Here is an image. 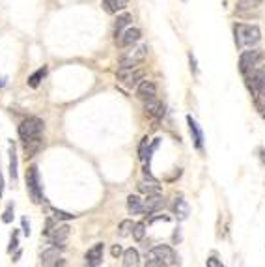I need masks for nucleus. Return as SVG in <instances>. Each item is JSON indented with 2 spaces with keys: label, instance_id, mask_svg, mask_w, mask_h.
Masks as SVG:
<instances>
[{
  "label": "nucleus",
  "instance_id": "nucleus-1",
  "mask_svg": "<svg viewBox=\"0 0 265 267\" xmlns=\"http://www.w3.org/2000/svg\"><path fill=\"white\" fill-rule=\"evenodd\" d=\"M178 264H180L178 254L168 245H157L146 252V267H168Z\"/></svg>",
  "mask_w": 265,
  "mask_h": 267
},
{
  "label": "nucleus",
  "instance_id": "nucleus-2",
  "mask_svg": "<svg viewBox=\"0 0 265 267\" xmlns=\"http://www.w3.org/2000/svg\"><path fill=\"white\" fill-rule=\"evenodd\" d=\"M233 34H235V45L237 49L254 47L262 41V32L256 24H235L233 26Z\"/></svg>",
  "mask_w": 265,
  "mask_h": 267
},
{
  "label": "nucleus",
  "instance_id": "nucleus-3",
  "mask_svg": "<svg viewBox=\"0 0 265 267\" xmlns=\"http://www.w3.org/2000/svg\"><path fill=\"white\" fill-rule=\"evenodd\" d=\"M26 189H28V194H30L34 204L43 202V189H41V182H39L37 167H30L26 170Z\"/></svg>",
  "mask_w": 265,
  "mask_h": 267
},
{
  "label": "nucleus",
  "instance_id": "nucleus-4",
  "mask_svg": "<svg viewBox=\"0 0 265 267\" xmlns=\"http://www.w3.org/2000/svg\"><path fill=\"white\" fill-rule=\"evenodd\" d=\"M148 56V45H140V47H132L131 50L123 52L118 58V66L120 67H134L140 66Z\"/></svg>",
  "mask_w": 265,
  "mask_h": 267
},
{
  "label": "nucleus",
  "instance_id": "nucleus-5",
  "mask_svg": "<svg viewBox=\"0 0 265 267\" xmlns=\"http://www.w3.org/2000/svg\"><path fill=\"white\" fill-rule=\"evenodd\" d=\"M264 50L262 49H248V50H243L241 56H239V71L243 75H247L248 71H252L254 67L264 60Z\"/></svg>",
  "mask_w": 265,
  "mask_h": 267
},
{
  "label": "nucleus",
  "instance_id": "nucleus-6",
  "mask_svg": "<svg viewBox=\"0 0 265 267\" xmlns=\"http://www.w3.org/2000/svg\"><path fill=\"white\" fill-rule=\"evenodd\" d=\"M43 133V121L32 116V118H26V120L19 125V136L21 140H30V138H36V136H41Z\"/></svg>",
  "mask_w": 265,
  "mask_h": 267
},
{
  "label": "nucleus",
  "instance_id": "nucleus-7",
  "mask_svg": "<svg viewBox=\"0 0 265 267\" xmlns=\"http://www.w3.org/2000/svg\"><path fill=\"white\" fill-rule=\"evenodd\" d=\"M144 79V69L140 67H120L118 69V83L125 88H134Z\"/></svg>",
  "mask_w": 265,
  "mask_h": 267
},
{
  "label": "nucleus",
  "instance_id": "nucleus-8",
  "mask_svg": "<svg viewBox=\"0 0 265 267\" xmlns=\"http://www.w3.org/2000/svg\"><path fill=\"white\" fill-rule=\"evenodd\" d=\"M245 77H247V84H248L252 94L265 90V66L264 67H254L252 71H248Z\"/></svg>",
  "mask_w": 265,
  "mask_h": 267
},
{
  "label": "nucleus",
  "instance_id": "nucleus-9",
  "mask_svg": "<svg viewBox=\"0 0 265 267\" xmlns=\"http://www.w3.org/2000/svg\"><path fill=\"white\" fill-rule=\"evenodd\" d=\"M69 226L67 224H62V226H52L50 230H49L47 234V237H49V241L52 243L54 247H64V243L67 241V237H69Z\"/></svg>",
  "mask_w": 265,
  "mask_h": 267
},
{
  "label": "nucleus",
  "instance_id": "nucleus-10",
  "mask_svg": "<svg viewBox=\"0 0 265 267\" xmlns=\"http://www.w3.org/2000/svg\"><path fill=\"white\" fill-rule=\"evenodd\" d=\"M136 97L140 99V101H149V99H155L157 97V84L153 81H140L138 84H136Z\"/></svg>",
  "mask_w": 265,
  "mask_h": 267
},
{
  "label": "nucleus",
  "instance_id": "nucleus-11",
  "mask_svg": "<svg viewBox=\"0 0 265 267\" xmlns=\"http://www.w3.org/2000/svg\"><path fill=\"white\" fill-rule=\"evenodd\" d=\"M140 37H142V32L138 28H125L120 36L116 37V43L120 47H132L136 41H140Z\"/></svg>",
  "mask_w": 265,
  "mask_h": 267
},
{
  "label": "nucleus",
  "instance_id": "nucleus-12",
  "mask_svg": "<svg viewBox=\"0 0 265 267\" xmlns=\"http://www.w3.org/2000/svg\"><path fill=\"white\" fill-rule=\"evenodd\" d=\"M142 204H144V213L151 215V213L161 211L166 202H165V198H163L161 194H148L146 200H142Z\"/></svg>",
  "mask_w": 265,
  "mask_h": 267
},
{
  "label": "nucleus",
  "instance_id": "nucleus-13",
  "mask_svg": "<svg viewBox=\"0 0 265 267\" xmlns=\"http://www.w3.org/2000/svg\"><path fill=\"white\" fill-rule=\"evenodd\" d=\"M103 254H105V245L103 243H96L92 249H88L86 252V266L90 267H96L103 262Z\"/></svg>",
  "mask_w": 265,
  "mask_h": 267
},
{
  "label": "nucleus",
  "instance_id": "nucleus-14",
  "mask_svg": "<svg viewBox=\"0 0 265 267\" xmlns=\"http://www.w3.org/2000/svg\"><path fill=\"white\" fill-rule=\"evenodd\" d=\"M144 110H146V114H148L149 118H155V120H159V118H163V114H165V105H163L161 101H157V97H155V99L146 101Z\"/></svg>",
  "mask_w": 265,
  "mask_h": 267
},
{
  "label": "nucleus",
  "instance_id": "nucleus-15",
  "mask_svg": "<svg viewBox=\"0 0 265 267\" xmlns=\"http://www.w3.org/2000/svg\"><path fill=\"white\" fill-rule=\"evenodd\" d=\"M60 260V250L58 247H52V249H47L43 254H41V264L43 266H64V262H58Z\"/></svg>",
  "mask_w": 265,
  "mask_h": 267
},
{
  "label": "nucleus",
  "instance_id": "nucleus-16",
  "mask_svg": "<svg viewBox=\"0 0 265 267\" xmlns=\"http://www.w3.org/2000/svg\"><path fill=\"white\" fill-rule=\"evenodd\" d=\"M23 142V150L26 153V157H34L37 151L43 148V138L36 136V138H30V140H21Z\"/></svg>",
  "mask_w": 265,
  "mask_h": 267
},
{
  "label": "nucleus",
  "instance_id": "nucleus-17",
  "mask_svg": "<svg viewBox=\"0 0 265 267\" xmlns=\"http://www.w3.org/2000/svg\"><path fill=\"white\" fill-rule=\"evenodd\" d=\"M127 6H129V0H103V10L110 15L125 10Z\"/></svg>",
  "mask_w": 265,
  "mask_h": 267
},
{
  "label": "nucleus",
  "instance_id": "nucleus-18",
  "mask_svg": "<svg viewBox=\"0 0 265 267\" xmlns=\"http://www.w3.org/2000/svg\"><path fill=\"white\" fill-rule=\"evenodd\" d=\"M187 121H189V129H191V134H193L194 146L200 150V148H202V144H204V133H202L200 125H198V123H196V121H194L191 116L187 118Z\"/></svg>",
  "mask_w": 265,
  "mask_h": 267
},
{
  "label": "nucleus",
  "instance_id": "nucleus-19",
  "mask_svg": "<svg viewBox=\"0 0 265 267\" xmlns=\"http://www.w3.org/2000/svg\"><path fill=\"white\" fill-rule=\"evenodd\" d=\"M138 191L142 194H161V185L155 180H142L138 183Z\"/></svg>",
  "mask_w": 265,
  "mask_h": 267
},
{
  "label": "nucleus",
  "instance_id": "nucleus-20",
  "mask_svg": "<svg viewBox=\"0 0 265 267\" xmlns=\"http://www.w3.org/2000/svg\"><path fill=\"white\" fill-rule=\"evenodd\" d=\"M127 209H129L131 215H140V213H144V204H142V200L138 196L131 194L127 198Z\"/></svg>",
  "mask_w": 265,
  "mask_h": 267
},
{
  "label": "nucleus",
  "instance_id": "nucleus-21",
  "mask_svg": "<svg viewBox=\"0 0 265 267\" xmlns=\"http://www.w3.org/2000/svg\"><path fill=\"white\" fill-rule=\"evenodd\" d=\"M140 264V256H138V250L136 249H127L123 252V266L125 267H134Z\"/></svg>",
  "mask_w": 265,
  "mask_h": 267
},
{
  "label": "nucleus",
  "instance_id": "nucleus-22",
  "mask_svg": "<svg viewBox=\"0 0 265 267\" xmlns=\"http://www.w3.org/2000/svg\"><path fill=\"white\" fill-rule=\"evenodd\" d=\"M174 211H176V215H178L180 220H185V218H187V215H189V206H187V202L183 200V196H178V198H176Z\"/></svg>",
  "mask_w": 265,
  "mask_h": 267
},
{
  "label": "nucleus",
  "instance_id": "nucleus-23",
  "mask_svg": "<svg viewBox=\"0 0 265 267\" xmlns=\"http://www.w3.org/2000/svg\"><path fill=\"white\" fill-rule=\"evenodd\" d=\"M45 75H47V67H39L36 73H32V75L28 77V86H30V88H37L39 83L45 79Z\"/></svg>",
  "mask_w": 265,
  "mask_h": 267
},
{
  "label": "nucleus",
  "instance_id": "nucleus-24",
  "mask_svg": "<svg viewBox=\"0 0 265 267\" xmlns=\"http://www.w3.org/2000/svg\"><path fill=\"white\" fill-rule=\"evenodd\" d=\"M131 19H132V17L129 15V13H123V15H120V17H118V21H116V37L120 36L121 32H123V30L129 26Z\"/></svg>",
  "mask_w": 265,
  "mask_h": 267
},
{
  "label": "nucleus",
  "instance_id": "nucleus-25",
  "mask_svg": "<svg viewBox=\"0 0 265 267\" xmlns=\"http://www.w3.org/2000/svg\"><path fill=\"white\" fill-rule=\"evenodd\" d=\"M10 176L15 182L17 180V151H15V146H10Z\"/></svg>",
  "mask_w": 265,
  "mask_h": 267
},
{
  "label": "nucleus",
  "instance_id": "nucleus-26",
  "mask_svg": "<svg viewBox=\"0 0 265 267\" xmlns=\"http://www.w3.org/2000/svg\"><path fill=\"white\" fill-rule=\"evenodd\" d=\"M254 105H256L258 112L262 114V118H265V90L254 94Z\"/></svg>",
  "mask_w": 265,
  "mask_h": 267
},
{
  "label": "nucleus",
  "instance_id": "nucleus-27",
  "mask_svg": "<svg viewBox=\"0 0 265 267\" xmlns=\"http://www.w3.org/2000/svg\"><path fill=\"white\" fill-rule=\"evenodd\" d=\"M264 0H237V10L239 12H245V10H254L262 4Z\"/></svg>",
  "mask_w": 265,
  "mask_h": 267
},
{
  "label": "nucleus",
  "instance_id": "nucleus-28",
  "mask_svg": "<svg viewBox=\"0 0 265 267\" xmlns=\"http://www.w3.org/2000/svg\"><path fill=\"white\" fill-rule=\"evenodd\" d=\"M47 213H50V217L56 218V220H69V218H75V215H71V213H66V211L54 209V207H47Z\"/></svg>",
  "mask_w": 265,
  "mask_h": 267
},
{
  "label": "nucleus",
  "instance_id": "nucleus-29",
  "mask_svg": "<svg viewBox=\"0 0 265 267\" xmlns=\"http://www.w3.org/2000/svg\"><path fill=\"white\" fill-rule=\"evenodd\" d=\"M132 237L136 239V241H142L146 235V224L144 222H136V224H132Z\"/></svg>",
  "mask_w": 265,
  "mask_h": 267
},
{
  "label": "nucleus",
  "instance_id": "nucleus-30",
  "mask_svg": "<svg viewBox=\"0 0 265 267\" xmlns=\"http://www.w3.org/2000/svg\"><path fill=\"white\" fill-rule=\"evenodd\" d=\"M118 230H120L118 232V234H120V237H127V235L132 232V220H123Z\"/></svg>",
  "mask_w": 265,
  "mask_h": 267
},
{
  "label": "nucleus",
  "instance_id": "nucleus-31",
  "mask_svg": "<svg viewBox=\"0 0 265 267\" xmlns=\"http://www.w3.org/2000/svg\"><path fill=\"white\" fill-rule=\"evenodd\" d=\"M13 220V204L6 207V211H4V215H2V222H6V224H10Z\"/></svg>",
  "mask_w": 265,
  "mask_h": 267
},
{
  "label": "nucleus",
  "instance_id": "nucleus-32",
  "mask_svg": "<svg viewBox=\"0 0 265 267\" xmlns=\"http://www.w3.org/2000/svg\"><path fill=\"white\" fill-rule=\"evenodd\" d=\"M148 146H149V138L144 136V138H142V144H140V150H138V155H140L142 161H146V150H148Z\"/></svg>",
  "mask_w": 265,
  "mask_h": 267
},
{
  "label": "nucleus",
  "instance_id": "nucleus-33",
  "mask_svg": "<svg viewBox=\"0 0 265 267\" xmlns=\"http://www.w3.org/2000/svg\"><path fill=\"white\" fill-rule=\"evenodd\" d=\"M17 243H19V234L15 232L12 235V243H10V252H12L13 249H17Z\"/></svg>",
  "mask_w": 265,
  "mask_h": 267
},
{
  "label": "nucleus",
  "instance_id": "nucleus-34",
  "mask_svg": "<svg viewBox=\"0 0 265 267\" xmlns=\"http://www.w3.org/2000/svg\"><path fill=\"white\" fill-rule=\"evenodd\" d=\"M207 266L209 267H220L222 266V262H218L217 258H209V260H207Z\"/></svg>",
  "mask_w": 265,
  "mask_h": 267
},
{
  "label": "nucleus",
  "instance_id": "nucleus-35",
  "mask_svg": "<svg viewBox=\"0 0 265 267\" xmlns=\"http://www.w3.org/2000/svg\"><path fill=\"white\" fill-rule=\"evenodd\" d=\"M112 256H114V258L121 256V247L120 245H114V247H112Z\"/></svg>",
  "mask_w": 265,
  "mask_h": 267
},
{
  "label": "nucleus",
  "instance_id": "nucleus-36",
  "mask_svg": "<svg viewBox=\"0 0 265 267\" xmlns=\"http://www.w3.org/2000/svg\"><path fill=\"white\" fill-rule=\"evenodd\" d=\"M23 228H24V234L28 235V234H30V224L26 222V218H23Z\"/></svg>",
  "mask_w": 265,
  "mask_h": 267
},
{
  "label": "nucleus",
  "instance_id": "nucleus-37",
  "mask_svg": "<svg viewBox=\"0 0 265 267\" xmlns=\"http://www.w3.org/2000/svg\"><path fill=\"white\" fill-rule=\"evenodd\" d=\"M189 58H191V67H193L194 71H196V60H194V56H193V54H189Z\"/></svg>",
  "mask_w": 265,
  "mask_h": 267
},
{
  "label": "nucleus",
  "instance_id": "nucleus-38",
  "mask_svg": "<svg viewBox=\"0 0 265 267\" xmlns=\"http://www.w3.org/2000/svg\"><path fill=\"white\" fill-rule=\"evenodd\" d=\"M4 193V178H2V174H0V196Z\"/></svg>",
  "mask_w": 265,
  "mask_h": 267
}]
</instances>
